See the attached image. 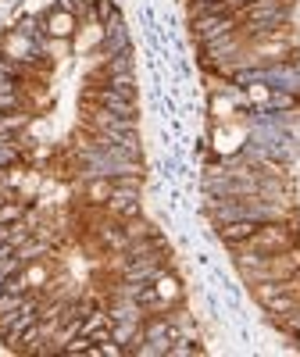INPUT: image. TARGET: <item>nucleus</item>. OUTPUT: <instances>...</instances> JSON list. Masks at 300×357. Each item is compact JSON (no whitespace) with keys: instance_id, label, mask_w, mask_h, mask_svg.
Returning <instances> with one entry per match:
<instances>
[{"instance_id":"f257e3e1","label":"nucleus","mask_w":300,"mask_h":357,"mask_svg":"<svg viewBox=\"0 0 300 357\" xmlns=\"http://www.w3.org/2000/svg\"><path fill=\"white\" fill-rule=\"evenodd\" d=\"M293 243H297V232H293V229H286V225H279V222H261L250 240H247V243H236V247H247V250H257V254L272 257V254L293 250Z\"/></svg>"},{"instance_id":"f03ea898","label":"nucleus","mask_w":300,"mask_h":357,"mask_svg":"<svg viewBox=\"0 0 300 357\" xmlns=\"http://www.w3.org/2000/svg\"><path fill=\"white\" fill-rule=\"evenodd\" d=\"M239 22H243L239 15H200V18H193V36L200 43H215V40L229 36Z\"/></svg>"},{"instance_id":"7ed1b4c3","label":"nucleus","mask_w":300,"mask_h":357,"mask_svg":"<svg viewBox=\"0 0 300 357\" xmlns=\"http://www.w3.org/2000/svg\"><path fill=\"white\" fill-rule=\"evenodd\" d=\"M107 204H111V211H114V215H126V218H133V215L140 211L136 186H133V183H126V186H114V190H111V197H107Z\"/></svg>"},{"instance_id":"20e7f679","label":"nucleus","mask_w":300,"mask_h":357,"mask_svg":"<svg viewBox=\"0 0 300 357\" xmlns=\"http://www.w3.org/2000/svg\"><path fill=\"white\" fill-rule=\"evenodd\" d=\"M257 225L261 222H254V218H239V222H225L222 229H218V236L229 243V247H236V243H247L250 236L257 232Z\"/></svg>"},{"instance_id":"39448f33","label":"nucleus","mask_w":300,"mask_h":357,"mask_svg":"<svg viewBox=\"0 0 300 357\" xmlns=\"http://www.w3.org/2000/svg\"><path fill=\"white\" fill-rule=\"evenodd\" d=\"M107 89H114V93H122V97H133V93H136V86H133V75H129V72H126V75H111Z\"/></svg>"},{"instance_id":"423d86ee","label":"nucleus","mask_w":300,"mask_h":357,"mask_svg":"<svg viewBox=\"0 0 300 357\" xmlns=\"http://www.w3.org/2000/svg\"><path fill=\"white\" fill-rule=\"evenodd\" d=\"M50 33H54V36H68V33H72V15H68V11H57V15L50 18Z\"/></svg>"},{"instance_id":"0eeeda50","label":"nucleus","mask_w":300,"mask_h":357,"mask_svg":"<svg viewBox=\"0 0 300 357\" xmlns=\"http://www.w3.org/2000/svg\"><path fill=\"white\" fill-rule=\"evenodd\" d=\"M22 126H25V114H0V132H4V136L18 132Z\"/></svg>"},{"instance_id":"6e6552de","label":"nucleus","mask_w":300,"mask_h":357,"mask_svg":"<svg viewBox=\"0 0 300 357\" xmlns=\"http://www.w3.org/2000/svg\"><path fill=\"white\" fill-rule=\"evenodd\" d=\"M111 190H114L111 183H104V178H93V183H89V200H97V204H100V200L111 197Z\"/></svg>"}]
</instances>
